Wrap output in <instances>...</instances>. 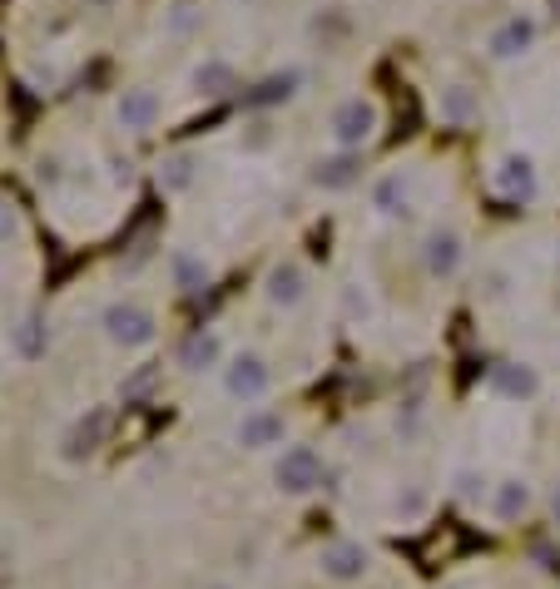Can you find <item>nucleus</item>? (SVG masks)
<instances>
[{
  "instance_id": "nucleus-1",
  "label": "nucleus",
  "mask_w": 560,
  "mask_h": 589,
  "mask_svg": "<svg viewBox=\"0 0 560 589\" xmlns=\"http://www.w3.org/2000/svg\"><path fill=\"white\" fill-rule=\"evenodd\" d=\"M377 124H383V110H377V100H367V94H347V100L327 114V134H333V144L343 149V154H363L377 139Z\"/></svg>"
},
{
  "instance_id": "nucleus-2",
  "label": "nucleus",
  "mask_w": 560,
  "mask_h": 589,
  "mask_svg": "<svg viewBox=\"0 0 560 589\" xmlns=\"http://www.w3.org/2000/svg\"><path fill=\"white\" fill-rule=\"evenodd\" d=\"M100 327H104V337H110L114 347L134 352V347H150V342H154V332H160V317H154L144 303H130V297H124V303L104 307Z\"/></svg>"
},
{
  "instance_id": "nucleus-3",
  "label": "nucleus",
  "mask_w": 560,
  "mask_h": 589,
  "mask_svg": "<svg viewBox=\"0 0 560 589\" xmlns=\"http://www.w3.org/2000/svg\"><path fill=\"white\" fill-rule=\"evenodd\" d=\"M273 480H278L283 496H313L323 486V456L313 446H288L273 466Z\"/></svg>"
},
{
  "instance_id": "nucleus-4",
  "label": "nucleus",
  "mask_w": 560,
  "mask_h": 589,
  "mask_svg": "<svg viewBox=\"0 0 560 589\" xmlns=\"http://www.w3.org/2000/svg\"><path fill=\"white\" fill-rule=\"evenodd\" d=\"M114 120H120L124 134H150V130H160V120H164L160 90H150V84H130V90L114 100Z\"/></svg>"
},
{
  "instance_id": "nucleus-5",
  "label": "nucleus",
  "mask_w": 560,
  "mask_h": 589,
  "mask_svg": "<svg viewBox=\"0 0 560 589\" xmlns=\"http://www.w3.org/2000/svg\"><path fill=\"white\" fill-rule=\"evenodd\" d=\"M536 35H541V20H536V16H506L501 26L486 35V55L501 60V65H511V60L531 55Z\"/></svg>"
},
{
  "instance_id": "nucleus-6",
  "label": "nucleus",
  "mask_w": 560,
  "mask_h": 589,
  "mask_svg": "<svg viewBox=\"0 0 560 589\" xmlns=\"http://www.w3.org/2000/svg\"><path fill=\"white\" fill-rule=\"evenodd\" d=\"M268 387H273V367L258 352H238L224 367V392L234 396V402H258V396H268Z\"/></svg>"
},
{
  "instance_id": "nucleus-7",
  "label": "nucleus",
  "mask_w": 560,
  "mask_h": 589,
  "mask_svg": "<svg viewBox=\"0 0 560 589\" xmlns=\"http://www.w3.org/2000/svg\"><path fill=\"white\" fill-rule=\"evenodd\" d=\"M461 258H467V243H461L457 229H431L427 243H421V263H427V273L437 277V283H447V277H457Z\"/></svg>"
},
{
  "instance_id": "nucleus-8",
  "label": "nucleus",
  "mask_w": 560,
  "mask_h": 589,
  "mask_svg": "<svg viewBox=\"0 0 560 589\" xmlns=\"http://www.w3.org/2000/svg\"><path fill=\"white\" fill-rule=\"evenodd\" d=\"M263 297H268L273 307H298L303 297H308V267L298 258H283L268 267V277H263Z\"/></svg>"
},
{
  "instance_id": "nucleus-9",
  "label": "nucleus",
  "mask_w": 560,
  "mask_h": 589,
  "mask_svg": "<svg viewBox=\"0 0 560 589\" xmlns=\"http://www.w3.org/2000/svg\"><path fill=\"white\" fill-rule=\"evenodd\" d=\"M298 90H303V70L288 65V70L263 74L253 90H243V104H248V110H273V104H288Z\"/></svg>"
},
{
  "instance_id": "nucleus-10",
  "label": "nucleus",
  "mask_w": 560,
  "mask_h": 589,
  "mask_svg": "<svg viewBox=\"0 0 560 589\" xmlns=\"http://www.w3.org/2000/svg\"><path fill=\"white\" fill-rule=\"evenodd\" d=\"M536 189H541V179H536V164L526 154H506L496 164V194L501 199L526 203V199H536Z\"/></svg>"
},
{
  "instance_id": "nucleus-11",
  "label": "nucleus",
  "mask_w": 560,
  "mask_h": 589,
  "mask_svg": "<svg viewBox=\"0 0 560 589\" xmlns=\"http://www.w3.org/2000/svg\"><path fill=\"white\" fill-rule=\"evenodd\" d=\"M318 565H323L327 580L353 585V580H363V575H367V550L357 540H333V545H323Z\"/></svg>"
},
{
  "instance_id": "nucleus-12",
  "label": "nucleus",
  "mask_w": 560,
  "mask_h": 589,
  "mask_svg": "<svg viewBox=\"0 0 560 589\" xmlns=\"http://www.w3.org/2000/svg\"><path fill=\"white\" fill-rule=\"evenodd\" d=\"M283 431H288L283 412H248L238 422L234 441L243 446V451H268V446H283Z\"/></svg>"
},
{
  "instance_id": "nucleus-13",
  "label": "nucleus",
  "mask_w": 560,
  "mask_h": 589,
  "mask_svg": "<svg viewBox=\"0 0 560 589\" xmlns=\"http://www.w3.org/2000/svg\"><path fill=\"white\" fill-rule=\"evenodd\" d=\"M189 84H194L198 100H224V94H234V90H238V70H234V60L208 55V60H198V65H194Z\"/></svg>"
},
{
  "instance_id": "nucleus-14",
  "label": "nucleus",
  "mask_w": 560,
  "mask_h": 589,
  "mask_svg": "<svg viewBox=\"0 0 560 589\" xmlns=\"http://www.w3.org/2000/svg\"><path fill=\"white\" fill-rule=\"evenodd\" d=\"M169 277H174V287L179 293H204L208 283H214V267H208L204 258H198V253H189V248H179L174 258H169Z\"/></svg>"
},
{
  "instance_id": "nucleus-15",
  "label": "nucleus",
  "mask_w": 560,
  "mask_h": 589,
  "mask_svg": "<svg viewBox=\"0 0 560 589\" xmlns=\"http://www.w3.org/2000/svg\"><path fill=\"white\" fill-rule=\"evenodd\" d=\"M313 184L318 189H327V194H343V189H353L357 184V154H327V159H318L313 164Z\"/></svg>"
},
{
  "instance_id": "nucleus-16",
  "label": "nucleus",
  "mask_w": 560,
  "mask_h": 589,
  "mask_svg": "<svg viewBox=\"0 0 560 589\" xmlns=\"http://www.w3.org/2000/svg\"><path fill=\"white\" fill-rule=\"evenodd\" d=\"M224 362V342H218V332H194V337H184V347H179V367L184 372H208Z\"/></svg>"
},
{
  "instance_id": "nucleus-17",
  "label": "nucleus",
  "mask_w": 560,
  "mask_h": 589,
  "mask_svg": "<svg viewBox=\"0 0 560 589\" xmlns=\"http://www.w3.org/2000/svg\"><path fill=\"white\" fill-rule=\"evenodd\" d=\"M491 387L501 396H511V402H526V396L541 392V377H536L526 362H501V367L491 372Z\"/></svg>"
},
{
  "instance_id": "nucleus-18",
  "label": "nucleus",
  "mask_w": 560,
  "mask_h": 589,
  "mask_svg": "<svg viewBox=\"0 0 560 589\" xmlns=\"http://www.w3.org/2000/svg\"><path fill=\"white\" fill-rule=\"evenodd\" d=\"M407 194H411V174L407 169H387V174L373 184V209L377 213H401L407 209Z\"/></svg>"
},
{
  "instance_id": "nucleus-19",
  "label": "nucleus",
  "mask_w": 560,
  "mask_h": 589,
  "mask_svg": "<svg viewBox=\"0 0 560 589\" xmlns=\"http://www.w3.org/2000/svg\"><path fill=\"white\" fill-rule=\"evenodd\" d=\"M198 26H204V10H198L194 0H174V6L164 10V35L169 40H189Z\"/></svg>"
},
{
  "instance_id": "nucleus-20",
  "label": "nucleus",
  "mask_w": 560,
  "mask_h": 589,
  "mask_svg": "<svg viewBox=\"0 0 560 589\" xmlns=\"http://www.w3.org/2000/svg\"><path fill=\"white\" fill-rule=\"evenodd\" d=\"M526 506H531V486H526L521 476H511V480H501V486H496V516H501V520L526 516Z\"/></svg>"
},
{
  "instance_id": "nucleus-21",
  "label": "nucleus",
  "mask_w": 560,
  "mask_h": 589,
  "mask_svg": "<svg viewBox=\"0 0 560 589\" xmlns=\"http://www.w3.org/2000/svg\"><path fill=\"white\" fill-rule=\"evenodd\" d=\"M194 184V159L189 154H169L160 164V189L164 194H184V189Z\"/></svg>"
},
{
  "instance_id": "nucleus-22",
  "label": "nucleus",
  "mask_w": 560,
  "mask_h": 589,
  "mask_svg": "<svg viewBox=\"0 0 560 589\" xmlns=\"http://www.w3.org/2000/svg\"><path fill=\"white\" fill-rule=\"evenodd\" d=\"M471 114H477V94H471L467 84H451V90H441V120L467 124Z\"/></svg>"
},
{
  "instance_id": "nucleus-23",
  "label": "nucleus",
  "mask_w": 560,
  "mask_h": 589,
  "mask_svg": "<svg viewBox=\"0 0 560 589\" xmlns=\"http://www.w3.org/2000/svg\"><path fill=\"white\" fill-rule=\"evenodd\" d=\"M20 352H26V357H40V352H45V337H40V323H26V332H20Z\"/></svg>"
},
{
  "instance_id": "nucleus-24",
  "label": "nucleus",
  "mask_w": 560,
  "mask_h": 589,
  "mask_svg": "<svg viewBox=\"0 0 560 589\" xmlns=\"http://www.w3.org/2000/svg\"><path fill=\"white\" fill-rule=\"evenodd\" d=\"M16 233H20L16 213H10V203H0V238H16Z\"/></svg>"
},
{
  "instance_id": "nucleus-25",
  "label": "nucleus",
  "mask_w": 560,
  "mask_h": 589,
  "mask_svg": "<svg viewBox=\"0 0 560 589\" xmlns=\"http://www.w3.org/2000/svg\"><path fill=\"white\" fill-rule=\"evenodd\" d=\"M551 516H556V525H560V486H556V496H551Z\"/></svg>"
},
{
  "instance_id": "nucleus-26",
  "label": "nucleus",
  "mask_w": 560,
  "mask_h": 589,
  "mask_svg": "<svg viewBox=\"0 0 560 589\" xmlns=\"http://www.w3.org/2000/svg\"><path fill=\"white\" fill-rule=\"evenodd\" d=\"M84 6H114V0H84Z\"/></svg>"
},
{
  "instance_id": "nucleus-27",
  "label": "nucleus",
  "mask_w": 560,
  "mask_h": 589,
  "mask_svg": "<svg viewBox=\"0 0 560 589\" xmlns=\"http://www.w3.org/2000/svg\"><path fill=\"white\" fill-rule=\"evenodd\" d=\"M556 267H560V253H556Z\"/></svg>"
}]
</instances>
